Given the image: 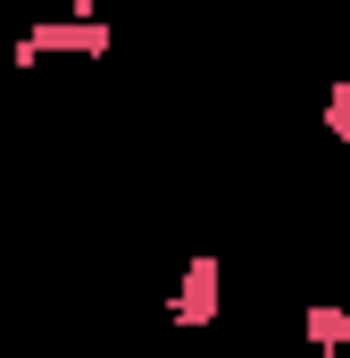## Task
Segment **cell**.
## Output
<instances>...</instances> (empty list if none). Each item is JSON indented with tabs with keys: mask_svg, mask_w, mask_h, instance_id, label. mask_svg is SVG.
<instances>
[{
	"mask_svg": "<svg viewBox=\"0 0 350 358\" xmlns=\"http://www.w3.org/2000/svg\"><path fill=\"white\" fill-rule=\"evenodd\" d=\"M300 342H309V350H350V308L342 300H309V308H300Z\"/></svg>",
	"mask_w": 350,
	"mask_h": 358,
	"instance_id": "obj_3",
	"label": "cell"
},
{
	"mask_svg": "<svg viewBox=\"0 0 350 358\" xmlns=\"http://www.w3.org/2000/svg\"><path fill=\"white\" fill-rule=\"evenodd\" d=\"M317 125H326L334 142H350V76H342V84H326V100H317Z\"/></svg>",
	"mask_w": 350,
	"mask_h": 358,
	"instance_id": "obj_4",
	"label": "cell"
},
{
	"mask_svg": "<svg viewBox=\"0 0 350 358\" xmlns=\"http://www.w3.org/2000/svg\"><path fill=\"white\" fill-rule=\"evenodd\" d=\"M50 8H76V17H100L108 0H50Z\"/></svg>",
	"mask_w": 350,
	"mask_h": 358,
	"instance_id": "obj_5",
	"label": "cell"
},
{
	"mask_svg": "<svg viewBox=\"0 0 350 358\" xmlns=\"http://www.w3.org/2000/svg\"><path fill=\"white\" fill-rule=\"evenodd\" d=\"M167 317L183 334H200V325L225 317V259H217V250H192V259H183V275H175V292H167Z\"/></svg>",
	"mask_w": 350,
	"mask_h": 358,
	"instance_id": "obj_2",
	"label": "cell"
},
{
	"mask_svg": "<svg viewBox=\"0 0 350 358\" xmlns=\"http://www.w3.org/2000/svg\"><path fill=\"white\" fill-rule=\"evenodd\" d=\"M108 25L100 17H76V8H59V17H42V25H25L17 42H8V67L25 76V67H42V59H108Z\"/></svg>",
	"mask_w": 350,
	"mask_h": 358,
	"instance_id": "obj_1",
	"label": "cell"
}]
</instances>
